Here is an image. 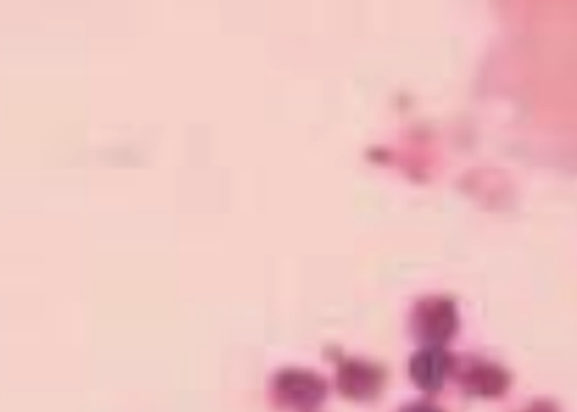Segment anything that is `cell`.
Masks as SVG:
<instances>
[{
    "mask_svg": "<svg viewBox=\"0 0 577 412\" xmlns=\"http://www.w3.org/2000/svg\"><path fill=\"white\" fill-rule=\"evenodd\" d=\"M402 412H440L437 408L428 405V404H416L412 406H409L408 409L403 410Z\"/></svg>",
    "mask_w": 577,
    "mask_h": 412,
    "instance_id": "7",
    "label": "cell"
},
{
    "mask_svg": "<svg viewBox=\"0 0 577 412\" xmlns=\"http://www.w3.org/2000/svg\"><path fill=\"white\" fill-rule=\"evenodd\" d=\"M280 398L288 405L311 408L325 397L326 387L318 378L306 373L283 376L276 385Z\"/></svg>",
    "mask_w": 577,
    "mask_h": 412,
    "instance_id": "5",
    "label": "cell"
},
{
    "mask_svg": "<svg viewBox=\"0 0 577 412\" xmlns=\"http://www.w3.org/2000/svg\"><path fill=\"white\" fill-rule=\"evenodd\" d=\"M524 412H559L555 405L549 402L541 401L531 405Z\"/></svg>",
    "mask_w": 577,
    "mask_h": 412,
    "instance_id": "6",
    "label": "cell"
},
{
    "mask_svg": "<svg viewBox=\"0 0 577 412\" xmlns=\"http://www.w3.org/2000/svg\"><path fill=\"white\" fill-rule=\"evenodd\" d=\"M412 327L427 346L441 347L457 334L459 316L454 304L444 297L420 302L412 315Z\"/></svg>",
    "mask_w": 577,
    "mask_h": 412,
    "instance_id": "1",
    "label": "cell"
},
{
    "mask_svg": "<svg viewBox=\"0 0 577 412\" xmlns=\"http://www.w3.org/2000/svg\"><path fill=\"white\" fill-rule=\"evenodd\" d=\"M385 384V373L369 362L348 361L344 363L337 376V385L342 394L357 401L376 398Z\"/></svg>",
    "mask_w": 577,
    "mask_h": 412,
    "instance_id": "2",
    "label": "cell"
},
{
    "mask_svg": "<svg viewBox=\"0 0 577 412\" xmlns=\"http://www.w3.org/2000/svg\"><path fill=\"white\" fill-rule=\"evenodd\" d=\"M451 367V359L441 347L427 346L412 358L410 376L422 391L437 392L443 387Z\"/></svg>",
    "mask_w": 577,
    "mask_h": 412,
    "instance_id": "3",
    "label": "cell"
},
{
    "mask_svg": "<svg viewBox=\"0 0 577 412\" xmlns=\"http://www.w3.org/2000/svg\"><path fill=\"white\" fill-rule=\"evenodd\" d=\"M461 383L475 397L491 399L501 397L510 385L508 374L499 366L475 362L461 373Z\"/></svg>",
    "mask_w": 577,
    "mask_h": 412,
    "instance_id": "4",
    "label": "cell"
}]
</instances>
